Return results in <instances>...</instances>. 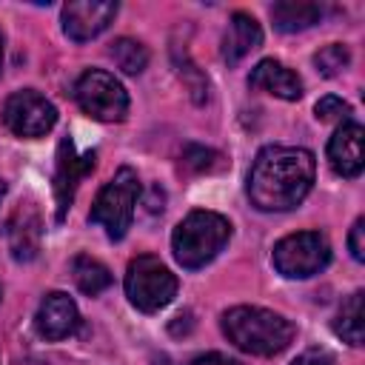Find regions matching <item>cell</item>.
<instances>
[{
    "instance_id": "6",
    "label": "cell",
    "mask_w": 365,
    "mask_h": 365,
    "mask_svg": "<svg viewBox=\"0 0 365 365\" xmlns=\"http://www.w3.org/2000/svg\"><path fill=\"white\" fill-rule=\"evenodd\" d=\"M74 100L88 117L103 123H120L128 114V91L114 74L103 68H86L77 77Z\"/></svg>"
},
{
    "instance_id": "20",
    "label": "cell",
    "mask_w": 365,
    "mask_h": 365,
    "mask_svg": "<svg viewBox=\"0 0 365 365\" xmlns=\"http://www.w3.org/2000/svg\"><path fill=\"white\" fill-rule=\"evenodd\" d=\"M348 63H351V51H348V46H342V43H331V46H325V48H319V51L314 54V66H317V71L325 74V77H334V74L345 71Z\"/></svg>"
},
{
    "instance_id": "4",
    "label": "cell",
    "mask_w": 365,
    "mask_h": 365,
    "mask_svg": "<svg viewBox=\"0 0 365 365\" xmlns=\"http://www.w3.org/2000/svg\"><path fill=\"white\" fill-rule=\"evenodd\" d=\"M140 197V177L134 168L123 165L97 194L88 220L106 231L108 240H123L134 220V205Z\"/></svg>"
},
{
    "instance_id": "28",
    "label": "cell",
    "mask_w": 365,
    "mask_h": 365,
    "mask_svg": "<svg viewBox=\"0 0 365 365\" xmlns=\"http://www.w3.org/2000/svg\"><path fill=\"white\" fill-rule=\"evenodd\" d=\"M0 299H3V291H0Z\"/></svg>"
},
{
    "instance_id": "23",
    "label": "cell",
    "mask_w": 365,
    "mask_h": 365,
    "mask_svg": "<svg viewBox=\"0 0 365 365\" xmlns=\"http://www.w3.org/2000/svg\"><path fill=\"white\" fill-rule=\"evenodd\" d=\"M348 248H351V257H354L356 262H362V259H365V220H362V217L351 225Z\"/></svg>"
},
{
    "instance_id": "11",
    "label": "cell",
    "mask_w": 365,
    "mask_h": 365,
    "mask_svg": "<svg viewBox=\"0 0 365 365\" xmlns=\"http://www.w3.org/2000/svg\"><path fill=\"white\" fill-rule=\"evenodd\" d=\"M34 328L48 342H57V339L71 336L80 328L77 302L68 294H63V291L46 294L43 302H40V308H37V314H34Z\"/></svg>"
},
{
    "instance_id": "3",
    "label": "cell",
    "mask_w": 365,
    "mask_h": 365,
    "mask_svg": "<svg viewBox=\"0 0 365 365\" xmlns=\"http://www.w3.org/2000/svg\"><path fill=\"white\" fill-rule=\"evenodd\" d=\"M228 240H231V222L217 211L200 208L180 220V225L171 234V251L182 268L194 271L211 262L225 248Z\"/></svg>"
},
{
    "instance_id": "13",
    "label": "cell",
    "mask_w": 365,
    "mask_h": 365,
    "mask_svg": "<svg viewBox=\"0 0 365 365\" xmlns=\"http://www.w3.org/2000/svg\"><path fill=\"white\" fill-rule=\"evenodd\" d=\"M248 86L251 88H259V91H268L279 100H299L302 97V80L288 68L282 66L279 60H259L251 74H248Z\"/></svg>"
},
{
    "instance_id": "12",
    "label": "cell",
    "mask_w": 365,
    "mask_h": 365,
    "mask_svg": "<svg viewBox=\"0 0 365 365\" xmlns=\"http://www.w3.org/2000/svg\"><path fill=\"white\" fill-rule=\"evenodd\" d=\"M362 137H365V131L354 120H345L334 131V137L328 143V163L339 177H359L362 174V165H365V160H362Z\"/></svg>"
},
{
    "instance_id": "21",
    "label": "cell",
    "mask_w": 365,
    "mask_h": 365,
    "mask_svg": "<svg viewBox=\"0 0 365 365\" xmlns=\"http://www.w3.org/2000/svg\"><path fill=\"white\" fill-rule=\"evenodd\" d=\"M317 120H322V123H328V120H348V114H351V106L342 100V97H334V94H328V97H322L319 103H317Z\"/></svg>"
},
{
    "instance_id": "7",
    "label": "cell",
    "mask_w": 365,
    "mask_h": 365,
    "mask_svg": "<svg viewBox=\"0 0 365 365\" xmlns=\"http://www.w3.org/2000/svg\"><path fill=\"white\" fill-rule=\"evenodd\" d=\"M274 268L288 279H305L319 274L331 262V245L319 231H297L274 245Z\"/></svg>"
},
{
    "instance_id": "14",
    "label": "cell",
    "mask_w": 365,
    "mask_h": 365,
    "mask_svg": "<svg viewBox=\"0 0 365 365\" xmlns=\"http://www.w3.org/2000/svg\"><path fill=\"white\" fill-rule=\"evenodd\" d=\"M262 43V29L259 23L245 14V11H234L231 14V23H228V31L222 37V60L228 66H237L245 54H251L254 48H259Z\"/></svg>"
},
{
    "instance_id": "15",
    "label": "cell",
    "mask_w": 365,
    "mask_h": 365,
    "mask_svg": "<svg viewBox=\"0 0 365 365\" xmlns=\"http://www.w3.org/2000/svg\"><path fill=\"white\" fill-rule=\"evenodd\" d=\"M6 237H9V251L14 259H20V262L34 259L40 251V217H37V211L31 205L20 208L9 220Z\"/></svg>"
},
{
    "instance_id": "27",
    "label": "cell",
    "mask_w": 365,
    "mask_h": 365,
    "mask_svg": "<svg viewBox=\"0 0 365 365\" xmlns=\"http://www.w3.org/2000/svg\"><path fill=\"white\" fill-rule=\"evenodd\" d=\"M3 197H6V182L0 180V200H3Z\"/></svg>"
},
{
    "instance_id": "8",
    "label": "cell",
    "mask_w": 365,
    "mask_h": 365,
    "mask_svg": "<svg viewBox=\"0 0 365 365\" xmlns=\"http://www.w3.org/2000/svg\"><path fill=\"white\" fill-rule=\"evenodd\" d=\"M3 123L17 137H43L57 123V108L34 88L14 91L3 106Z\"/></svg>"
},
{
    "instance_id": "24",
    "label": "cell",
    "mask_w": 365,
    "mask_h": 365,
    "mask_svg": "<svg viewBox=\"0 0 365 365\" xmlns=\"http://www.w3.org/2000/svg\"><path fill=\"white\" fill-rule=\"evenodd\" d=\"M291 365H334V359H331V354L325 348H308Z\"/></svg>"
},
{
    "instance_id": "5",
    "label": "cell",
    "mask_w": 365,
    "mask_h": 365,
    "mask_svg": "<svg viewBox=\"0 0 365 365\" xmlns=\"http://www.w3.org/2000/svg\"><path fill=\"white\" fill-rule=\"evenodd\" d=\"M125 297L143 314H157L177 297V277L157 257L140 254L128 262Z\"/></svg>"
},
{
    "instance_id": "2",
    "label": "cell",
    "mask_w": 365,
    "mask_h": 365,
    "mask_svg": "<svg viewBox=\"0 0 365 365\" xmlns=\"http://www.w3.org/2000/svg\"><path fill=\"white\" fill-rule=\"evenodd\" d=\"M222 334L251 356H274L291 345L297 328L277 311L259 305H237L222 314Z\"/></svg>"
},
{
    "instance_id": "25",
    "label": "cell",
    "mask_w": 365,
    "mask_h": 365,
    "mask_svg": "<svg viewBox=\"0 0 365 365\" xmlns=\"http://www.w3.org/2000/svg\"><path fill=\"white\" fill-rule=\"evenodd\" d=\"M185 365H240V362H234V359H228V356H222V354H200V356H194L191 362H185Z\"/></svg>"
},
{
    "instance_id": "17",
    "label": "cell",
    "mask_w": 365,
    "mask_h": 365,
    "mask_svg": "<svg viewBox=\"0 0 365 365\" xmlns=\"http://www.w3.org/2000/svg\"><path fill=\"white\" fill-rule=\"evenodd\" d=\"M71 277H74L77 288H80L83 294H88V297H97V294H103V291L111 285V271H108L100 259H94V257H88V254H77V257H74V262H71Z\"/></svg>"
},
{
    "instance_id": "18",
    "label": "cell",
    "mask_w": 365,
    "mask_h": 365,
    "mask_svg": "<svg viewBox=\"0 0 365 365\" xmlns=\"http://www.w3.org/2000/svg\"><path fill=\"white\" fill-rule=\"evenodd\" d=\"M334 334L342 336L348 345H362V291H354L342 302L334 319Z\"/></svg>"
},
{
    "instance_id": "19",
    "label": "cell",
    "mask_w": 365,
    "mask_h": 365,
    "mask_svg": "<svg viewBox=\"0 0 365 365\" xmlns=\"http://www.w3.org/2000/svg\"><path fill=\"white\" fill-rule=\"evenodd\" d=\"M111 57H114L117 68L125 71V74H140L148 66V48L140 40H131V37L114 40L111 43Z\"/></svg>"
},
{
    "instance_id": "26",
    "label": "cell",
    "mask_w": 365,
    "mask_h": 365,
    "mask_svg": "<svg viewBox=\"0 0 365 365\" xmlns=\"http://www.w3.org/2000/svg\"><path fill=\"white\" fill-rule=\"evenodd\" d=\"M0 68H3V31H0Z\"/></svg>"
},
{
    "instance_id": "16",
    "label": "cell",
    "mask_w": 365,
    "mask_h": 365,
    "mask_svg": "<svg viewBox=\"0 0 365 365\" xmlns=\"http://www.w3.org/2000/svg\"><path fill=\"white\" fill-rule=\"evenodd\" d=\"M271 20L279 31H302L322 20V6L308 0H279L271 6Z\"/></svg>"
},
{
    "instance_id": "10",
    "label": "cell",
    "mask_w": 365,
    "mask_h": 365,
    "mask_svg": "<svg viewBox=\"0 0 365 365\" xmlns=\"http://www.w3.org/2000/svg\"><path fill=\"white\" fill-rule=\"evenodd\" d=\"M114 17H117V3H103V0H74V3H66L60 14L63 31L74 43L94 40L111 26Z\"/></svg>"
},
{
    "instance_id": "9",
    "label": "cell",
    "mask_w": 365,
    "mask_h": 365,
    "mask_svg": "<svg viewBox=\"0 0 365 365\" xmlns=\"http://www.w3.org/2000/svg\"><path fill=\"white\" fill-rule=\"evenodd\" d=\"M97 165V154L94 151H86V154H77L74 143L66 137L57 148V171H54V197H57V220L66 217L71 200H74V191L80 185V180L86 174H91Z\"/></svg>"
},
{
    "instance_id": "22",
    "label": "cell",
    "mask_w": 365,
    "mask_h": 365,
    "mask_svg": "<svg viewBox=\"0 0 365 365\" xmlns=\"http://www.w3.org/2000/svg\"><path fill=\"white\" fill-rule=\"evenodd\" d=\"M220 154L211 151V148H202V145H188L185 148V165H191L194 171H211L217 165Z\"/></svg>"
},
{
    "instance_id": "1",
    "label": "cell",
    "mask_w": 365,
    "mask_h": 365,
    "mask_svg": "<svg viewBox=\"0 0 365 365\" xmlns=\"http://www.w3.org/2000/svg\"><path fill=\"white\" fill-rule=\"evenodd\" d=\"M314 174L317 160L308 148L268 145L248 171V197L259 211H291L308 197Z\"/></svg>"
}]
</instances>
